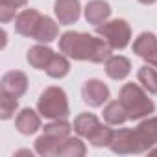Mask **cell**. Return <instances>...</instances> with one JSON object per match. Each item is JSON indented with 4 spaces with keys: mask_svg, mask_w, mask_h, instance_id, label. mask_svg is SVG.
<instances>
[{
    "mask_svg": "<svg viewBox=\"0 0 157 157\" xmlns=\"http://www.w3.org/2000/svg\"><path fill=\"white\" fill-rule=\"evenodd\" d=\"M82 98L91 107H100L109 100V87L100 80H89L82 87Z\"/></svg>",
    "mask_w": 157,
    "mask_h": 157,
    "instance_id": "8992f818",
    "label": "cell"
},
{
    "mask_svg": "<svg viewBox=\"0 0 157 157\" xmlns=\"http://www.w3.org/2000/svg\"><path fill=\"white\" fill-rule=\"evenodd\" d=\"M0 89H2V94L13 96V98H21L26 93V89H28V78L21 70L6 72L2 76V82H0Z\"/></svg>",
    "mask_w": 157,
    "mask_h": 157,
    "instance_id": "52a82bcc",
    "label": "cell"
},
{
    "mask_svg": "<svg viewBox=\"0 0 157 157\" xmlns=\"http://www.w3.org/2000/svg\"><path fill=\"white\" fill-rule=\"evenodd\" d=\"M105 72L113 80H124L128 78V74L131 72V63L128 57L124 56H111L105 61Z\"/></svg>",
    "mask_w": 157,
    "mask_h": 157,
    "instance_id": "7c38bea8",
    "label": "cell"
},
{
    "mask_svg": "<svg viewBox=\"0 0 157 157\" xmlns=\"http://www.w3.org/2000/svg\"><path fill=\"white\" fill-rule=\"evenodd\" d=\"M17 107H19L17 98L8 96V94H2V96H0V118H2V120H10V118L15 115Z\"/></svg>",
    "mask_w": 157,
    "mask_h": 157,
    "instance_id": "d4e9b609",
    "label": "cell"
},
{
    "mask_svg": "<svg viewBox=\"0 0 157 157\" xmlns=\"http://www.w3.org/2000/svg\"><path fill=\"white\" fill-rule=\"evenodd\" d=\"M109 15H111V6L105 0H91L85 6V19L89 24L100 26L109 19Z\"/></svg>",
    "mask_w": 157,
    "mask_h": 157,
    "instance_id": "30bf717a",
    "label": "cell"
},
{
    "mask_svg": "<svg viewBox=\"0 0 157 157\" xmlns=\"http://www.w3.org/2000/svg\"><path fill=\"white\" fill-rule=\"evenodd\" d=\"M118 100L126 107L129 120H140L155 111V104L146 96V93L137 83H126L120 89Z\"/></svg>",
    "mask_w": 157,
    "mask_h": 157,
    "instance_id": "7a4b0ae2",
    "label": "cell"
},
{
    "mask_svg": "<svg viewBox=\"0 0 157 157\" xmlns=\"http://www.w3.org/2000/svg\"><path fill=\"white\" fill-rule=\"evenodd\" d=\"M46 74L50 78H56V80H59V78H65L70 70V63H68V57L65 54H54V57L50 59L48 67L44 68Z\"/></svg>",
    "mask_w": 157,
    "mask_h": 157,
    "instance_id": "ac0fdd59",
    "label": "cell"
},
{
    "mask_svg": "<svg viewBox=\"0 0 157 157\" xmlns=\"http://www.w3.org/2000/svg\"><path fill=\"white\" fill-rule=\"evenodd\" d=\"M137 131L146 139V142L150 146L157 144V117H151V118H146L139 124Z\"/></svg>",
    "mask_w": 157,
    "mask_h": 157,
    "instance_id": "cb8c5ba5",
    "label": "cell"
},
{
    "mask_svg": "<svg viewBox=\"0 0 157 157\" xmlns=\"http://www.w3.org/2000/svg\"><path fill=\"white\" fill-rule=\"evenodd\" d=\"M139 2H140V4H146V6H148V4H153V2H157V0H139Z\"/></svg>",
    "mask_w": 157,
    "mask_h": 157,
    "instance_id": "f546056e",
    "label": "cell"
},
{
    "mask_svg": "<svg viewBox=\"0 0 157 157\" xmlns=\"http://www.w3.org/2000/svg\"><path fill=\"white\" fill-rule=\"evenodd\" d=\"M52 57H54V52H52L48 46H44V44H35V46H32V48L28 50V56H26L28 63H30L33 68H37V70H44V68L48 67V63H50Z\"/></svg>",
    "mask_w": 157,
    "mask_h": 157,
    "instance_id": "4fadbf2b",
    "label": "cell"
},
{
    "mask_svg": "<svg viewBox=\"0 0 157 157\" xmlns=\"http://www.w3.org/2000/svg\"><path fill=\"white\" fill-rule=\"evenodd\" d=\"M0 2L11 4V6H15V8H22V6H26V2H28V0H0Z\"/></svg>",
    "mask_w": 157,
    "mask_h": 157,
    "instance_id": "4316f807",
    "label": "cell"
},
{
    "mask_svg": "<svg viewBox=\"0 0 157 157\" xmlns=\"http://www.w3.org/2000/svg\"><path fill=\"white\" fill-rule=\"evenodd\" d=\"M150 153H151V155H157V148H153V150H150Z\"/></svg>",
    "mask_w": 157,
    "mask_h": 157,
    "instance_id": "4dcf8cb0",
    "label": "cell"
},
{
    "mask_svg": "<svg viewBox=\"0 0 157 157\" xmlns=\"http://www.w3.org/2000/svg\"><path fill=\"white\" fill-rule=\"evenodd\" d=\"M57 33H59L57 24H56L50 17L43 15L41 22H39V26H37V30H35L33 39H35L37 43H44V44H48V43H52V41L57 37Z\"/></svg>",
    "mask_w": 157,
    "mask_h": 157,
    "instance_id": "9a60e30c",
    "label": "cell"
},
{
    "mask_svg": "<svg viewBox=\"0 0 157 157\" xmlns=\"http://www.w3.org/2000/svg\"><path fill=\"white\" fill-rule=\"evenodd\" d=\"M155 50H157V37H155L151 32L140 33V35L135 39V43H133V52H135L139 57H142V59L150 57Z\"/></svg>",
    "mask_w": 157,
    "mask_h": 157,
    "instance_id": "5bb4252c",
    "label": "cell"
},
{
    "mask_svg": "<svg viewBox=\"0 0 157 157\" xmlns=\"http://www.w3.org/2000/svg\"><path fill=\"white\" fill-rule=\"evenodd\" d=\"M41 19H43V15L37 10H32L30 8V10L21 11L17 15V19H15V32L19 35H24V37H32L33 39L35 30H37L39 22H41Z\"/></svg>",
    "mask_w": 157,
    "mask_h": 157,
    "instance_id": "9c48e42d",
    "label": "cell"
},
{
    "mask_svg": "<svg viewBox=\"0 0 157 157\" xmlns=\"http://www.w3.org/2000/svg\"><path fill=\"white\" fill-rule=\"evenodd\" d=\"M96 33L100 37H104L111 48L115 50H122L129 44L131 39V28L126 21L122 19H115V21H105L104 24L96 26Z\"/></svg>",
    "mask_w": 157,
    "mask_h": 157,
    "instance_id": "5b68a950",
    "label": "cell"
},
{
    "mask_svg": "<svg viewBox=\"0 0 157 157\" xmlns=\"http://www.w3.org/2000/svg\"><path fill=\"white\" fill-rule=\"evenodd\" d=\"M37 109L44 118L50 120H59L65 118L68 115V102H67V94L61 87H48L41 93L39 102H37Z\"/></svg>",
    "mask_w": 157,
    "mask_h": 157,
    "instance_id": "3957f363",
    "label": "cell"
},
{
    "mask_svg": "<svg viewBox=\"0 0 157 157\" xmlns=\"http://www.w3.org/2000/svg\"><path fill=\"white\" fill-rule=\"evenodd\" d=\"M43 129H44L46 135H52V137H56L59 140H65L67 137H70V129L72 128H70L68 122H65L63 118H59V120H54V122L46 124Z\"/></svg>",
    "mask_w": 157,
    "mask_h": 157,
    "instance_id": "603a6c76",
    "label": "cell"
},
{
    "mask_svg": "<svg viewBox=\"0 0 157 157\" xmlns=\"http://www.w3.org/2000/svg\"><path fill=\"white\" fill-rule=\"evenodd\" d=\"M146 61H148V65H151V67H155V68H157V50H155L150 57H146Z\"/></svg>",
    "mask_w": 157,
    "mask_h": 157,
    "instance_id": "83f0119b",
    "label": "cell"
},
{
    "mask_svg": "<svg viewBox=\"0 0 157 157\" xmlns=\"http://www.w3.org/2000/svg\"><path fill=\"white\" fill-rule=\"evenodd\" d=\"M63 140L52 137V135H46L43 133L37 140H35V151L39 155H44V157H52V155H57V150L61 146Z\"/></svg>",
    "mask_w": 157,
    "mask_h": 157,
    "instance_id": "44dd1931",
    "label": "cell"
},
{
    "mask_svg": "<svg viewBox=\"0 0 157 157\" xmlns=\"http://www.w3.org/2000/svg\"><path fill=\"white\" fill-rule=\"evenodd\" d=\"M139 83L142 85L144 91L151 93V94H157V68L151 67V65H144L139 68Z\"/></svg>",
    "mask_w": 157,
    "mask_h": 157,
    "instance_id": "ffe728a7",
    "label": "cell"
},
{
    "mask_svg": "<svg viewBox=\"0 0 157 157\" xmlns=\"http://www.w3.org/2000/svg\"><path fill=\"white\" fill-rule=\"evenodd\" d=\"M15 155H30V157H32V151H30V150H21V151H17Z\"/></svg>",
    "mask_w": 157,
    "mask_h": 157,
    "instance_id": "f1b7e54d",
    "label": "cell"
},
{
    "mask_svg": "<svg viewBox=\"0 0 157 157\" xmlns=\"http://www.w3.org/2000/svg\"><path fill=\"white\" fill-rule=\"evenodd\" d=\"M104 118L109 126H118V124H124L128 120V111H126V107L122 105L120 100H113L105 105Z\"/></svg>",
    "mask_w": 157,
    "mask_h": 157,
    "instance_id": "2e32d148",
    "label": "cell"
},
{
    "mask_svg": "<svg viewBox=\"0 0 157 157\" xmlns=\"http://www.w3.org/2000/svg\"><path fill=\"white\" fill-rule=\"evenodd\" d=\"M98 124H100V120H98L94 115H91V113H82V115H78V117L74 118V131L80 135V137H89V135L96 129Z\"/></svg>",
    "mask_w": 157,
    "mask_h": 157,
    "instance_id": "d6986e66",
    "label": "cell"
},
{
    "mask_svg": "<svg viewBox=\"0 0 157 157\" xmlns=\"http://www.w3.org/2000/svg\"><path fill=\"white\" fill-rule=\"evenodd\" d=\"M15 11H17L15 6L6 4V2H0V21H2L4 24L10 22L11 19H15Z\"/></svg>",
    "mask_w": 157,
    "mask_h": 157,
    "instance_id": "484cf974",
    "label": "cell"
},
{
    "mask_svg": "<svg viewBox=\"0 0 157 157\" xmlns=\"http://www.w3.org/2000/svg\"><path fill=\"white\" fill-rule=\"evenodd\" d=\"M111 137H113V129L109 126H104V124H98L96 129L87 137L89 142L96 148H104V146H109L111 142Z\"/></svg>",
    "mask_w": 157,
    "mask_h": 157,
    "instance_id": "7402d4cb",
    "label": "cell"
},
{
    "mask_svg": "<svg viewBox=\"0 0 157 157\" xmlns=\"http://www.w3.org/2000/svg\"><path fill=\"white\" fill-rule=\"evenodd\" d=\"M109 148L113 153L118 155H128V153H144L151 146L146 142V139L137 131V129H117L113 131Z\"/></svg>",
    "mask_w": 157,
    "mask_h": 157,
    "instance_id": "277c9868",
    "label": "cell"
},
{
    "mask_svg": "<svg viewBox=\"0 0 157 157\" xmlns=\"http://www.w3.org/2000/svg\"><path fill=\"white\" fill-rule=\"evenodd\" d=\"M15 126H17V129H19L22 135H33L35 131L41 129V117H39L33 109L26 107V109H22V111L17 115Z\"/></svg>",
    "mask_w": 157,
    "mask_h": 157,
    "instance_id": "8fae6325",
    "label": "cell"
},
{
    "mask_svg": "<svg viewBox=\"0 0 157 157\" xmlns=\"http://www.w3.org/2000/svg\"><path fill=\"white\" fill-rule=\"evenodd\" d=\"M54 13L59 21V24L68 26V24H74L80 19L82 4H80V0H56Z\"/></svg>",
    "mask_w": 157,
    "mask_h": 157,
    "instance_id": "ba28073f",
    "label": "cell"
},
{
    "mask_svg": "<svg viewBox=\"0 0 157 157\" xmlns=\"http://www.w3.org/2000/svg\"><path fill=\"white\" fill-rule=\"evenodd\" d=\"M85 153H87L85 144L80 139H74V137H67L57 150L59 157H83Z\"/></svg>",
    "mask_w": 157,
    "mask_h": 157,
    "instance_id": "e0dca14e",
    "label": "cell"
},
{
    "mask_svg": "<svg viewBox=\"0 0 157 157\" xmlns=\"http://www.w3.org/2000/svg\"><path fill=\"white\" fill-rule=\"evenodd\" d=\"M59 50L74 61L104 63L111 57V44L104 37H94L82 32H65L59 37Z\"/></svg>",
    "mask_w": 157,
    "mask_h": 157,
    "instance_id": "6da1fadb",
    "label": "cell"
}]
</instances>
